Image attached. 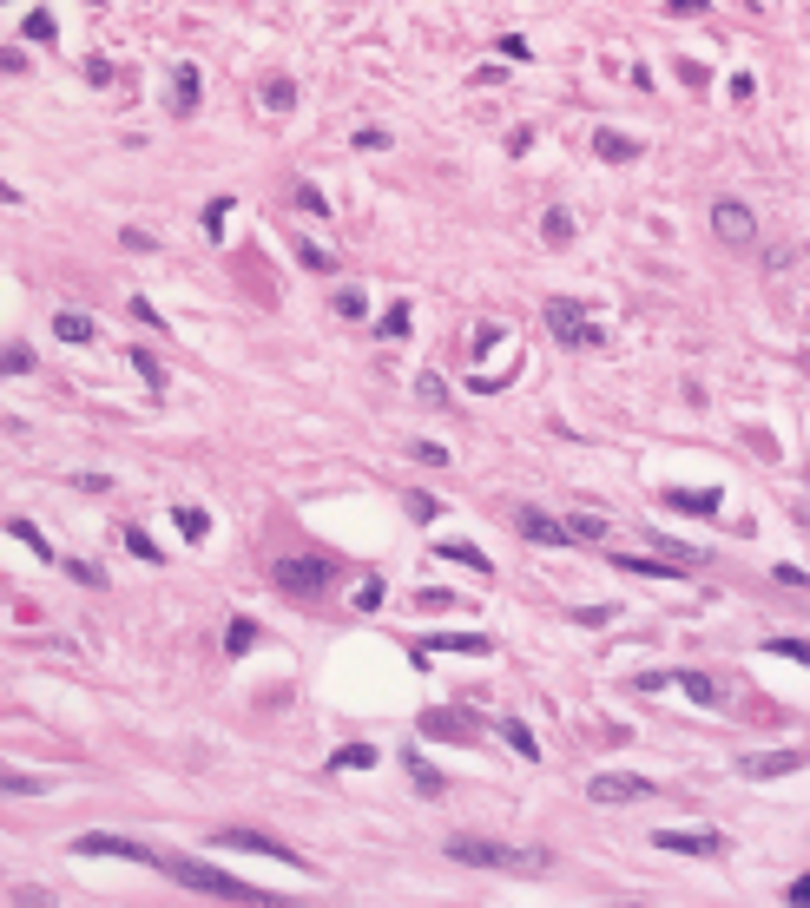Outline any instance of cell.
<instances>
[{
	"label": "cell",
	"instance_id": "obj_1",
	"mask_svg": "<svg viewBox=\"0 0 810 908\" xmlns=\"http://www.w3.org/2000/svg\"><path fill=\"white\" fill-rule=\"evenodd\" d=\"M152 869H165L172 882H185V889H198V895H218V902H257V908H284L277 895L251 889V882H238L231 869H218V862H198V856H172V849H159V862H152Z\"/></svg>",
	"mask_w": 810,
	"mask_h": 908
},
{
	"label": "cell",
	"instance_id": "obj_2",
	"mask_svg": "<svg viewBox=\"0 0 810 908\" xmlns=\"http://www.w3.org/2000/svg\"><path fill=\"white\" fill-rule=\"evenodd\" d=\"M448 856L468 862V869H508V876H547L554 869L540 849H508V843H494V836H455Z\"/></svg>",
	"mask_w": 810,
	"mask_h": 908
},
{
	"label": "cell",
	"instance_id": "obj_3",
	"mask_svg": "<svg viewBox=\"0 0 810 908\" xmlns=\"http://www.w3.org/2000/svg\"><path fill=\"white\" fill-rule=\"evenodd\" d=\"M330 573H336V566L323 560V553H290V560L270 566V586L290 593V599H317L323 586H330Z\"/></svg>",
	"mask_w": 810,
	"mask_h": 908
},
{
	"label": "cell",
	"instance_id": "obj_4",
	"mask_svg": "<svg viewBox=\"0 0 810 908\" xmlns=\"http://www.w3.org/2000/svg\"><path fill=\"white\" fill-rule=\"evenodd\" d=\"M540 323H547V336H554L560 349H600V329H593V316L580 310L573 297H547Z\"/></svg>",
	"mask_w": 810,
	"mask_h": 908
},
{
	"label": "cell",
	"instance_id": "obj_5",
	"mask_svg": "<svg viewBox=\"0 0 810 908\" xmlns=\"http://www.w3.org/2000/svg\"><path fill=\"white\" fill-rule=\"evenodd\" d=\"M646 797H652V777H639V770H600V777H587V803H606V810L646 803Z\"/></svg>",
	"mask_w": 810,
	"mask_h": 908
},
{
	"label": "cell",
	"instance_id": "obj_6",
	"mask_svg": "<svg viewBox=\"0 0 810 908\" xmlns=\"http://www.w3.org/2000/svg\"><path fill=\"white\" fill-rule=\"evenodd\" d=\"M73 856H126V862H159V849H145V843H132V836H106V830H93V836H80L73 843Z\"/></svg>",
	"mask_w": 810,
	"mask_h": 908
},
{
	"label": "cell",
	"instance_id": "obj_7",
	"mask_svg": "<svg viewBox=\"0 0 810 908\" xmlns=\"http://www.w3.org/2000/svg\"><path fill=\"white\" fill-rule=\"evenodd\" d=\"M712 231L725 237V244H751V237H758V218H751V204L718 198V204H712Z\"/></svg>",
	"mask_w": 810,
	"mask_h": 908
},
{
	"label": "cell",
	"instance_id": "obj_8",
	"mask_svg": "<svg viewBox=\"0 0 810 908\" xmlns=\"http://www.w3.org/2000/svg\"><path fill=\"white\" fill-rule=\"evenodd\" d=\"M218 849H257V856H277V862H290V869H303L297 849L277 843V836H264V830H218Z\"/></svg>",
	"mask_w": 810,
	"mask_h": 908
},
{
	"label": "cell",
	"instance_id": "obj_9",
	"mask_svg": "<svg viewBox=\"0 0 810 908\" xmlns=\"http://www.w3.org/2000/svg\"><path fill=\"white\" fill-rule=\"evenodd\" d=\"M652 843L672 849V856H725V836L718 830H659Z\"/></svg>",
	"mask_w": 810,
	"mask_h": 908
},
{
	"label": "cell",
	"instance_id": "obj_10",
	"mask_svg": "<svg viewBox=\"0 0 810 908\" xmlns=\"http://www.w3.org/2000/svg\"><path fill=\"white\" fill-rule=\"evenodd\" d=\"M521 533L534 540V547H573V533L567 520H554L547 507H521Z\"/></svg>",
	"mask_w": 810,
	"mask_h": 908
},
{
	"label": "cell",
	"instance_id": "obj_11",
	"mask_svg": "<svg viewBox=\"0 0 810 908\" xmlns=\"http://www.w3.org/2000/svg\"><path fill=\"white\" fill-rule=\"evenodd\" d=\"M198 112V66H172V119Z\"/></svg>",
	"mask_w": 810,
	"mask_h": 908
},
{
	"label": "cell",
	"instance_id": "obj_12",
	"mask_svg": "<svg viewBox=\"0 0 810 908\" xmlns=\"http://www.w3.org/2000/svg\"><path fill=\"white\" fill-rule=\"evenodd\" d=\"M797 764H804V751H764V757H745L738 770L764 783V777H784V770H797Z\"/></svg>",
	"mask_w": 810,
	"mask_h": 908
},
{
	"label": "cell",
	"instance_id": "obj_13",
	"mask_svg": "<svg viewBox=\"0 0 810 908\" xmlns=\"http://www.w3.org/2000/svg\"><path fill=\"white\" fill-rule=\"evenodd\" d=\"M402 770H409V783H415V790H429V797H442V770H435V764H429L422 751H409V757H402Z\"/></svg>",
	"mask_w": 810,
	"mask_h": 908
},
{
	"label": "cell",
	"instance_id": "obj_14",
	"mask_svg": "<svg viewBox=\"0 0 810 908\" xmlns=\"http://www.w3.org/2000/svg\"><path fill=\"white\" fill-rule=\"evenodd\" d=\"M53 336H60V343H93V316L60 310V316H53Z\"/></svg>",
	"mask_w": 810,
	"mask_h": 908
},
{
	"label": "cell",
	"instance_id": "obj_15",
	"mask_svg": "<svg viewBox=\"0 0 810 908\" xmlns=\"http://www.w3.org/2000/svg\"><path fill=\"white\" fill-rule=\"evenodd\" d=\"M666 507H679V514H718V487H705V494H685V487H672Z\"/></svg>",
	"mask_w": 810,
	"mask_h": 908
},
{
	"label": "cell",
	"instance_id": "obj_16",
	"mask_svg": "<svg viewBox=\"0 0 810 908\" xmlns=\"http://www.w3.org/2000/svg\"><path fill=\"white\" fill-rule=\"evenodd\" d=\"M613 566H620V573H659V580L679 573V560H646V553H613Z\"/></svg>",
	"mask_w": 810,
	"mask_h": 908
},
{
	"label": "cell",
	"instance_id": "obj_17",
	"mask_svg": "<svg viewBox=\"0 0 810 908\" xmlns=\"http://www.w3.org/2000/svg\"><path fill=\"white\" fill-rule=\"evenodd\" d=\"M672 685H679L692 705H718V685H712L705 672H672Z\"/></svg>",
	"mask_w": 810,
	"mask_h": 908
},
{
	"label": "cell",
	"instance_id": "obj_18",
	"mask_svg": "<svg viewBox=\"0 0 810 908\" xmlns=\"http://www.w3.org/2000/svg\"><path fill=\"white\" fill-rule=\"evenodd\" d=\"M593 152H600V158H613V165H626V158H639V145L633 139H620V132H593Z\"/></svg>",
	"mask_w": 810,
	"mask_h": 908
},
{
	"label": "cell",
	"instance_id": "obj_19",
	"mask_svg": "<svg viewBox=\"0 0 810 908\" xmlns=\"http://www.w3.org/2000/svg\"><path fill=\"white\" fill-rule=\"evenodd\" d=\"M422 645H435V652H494V639H481V632H448V639H422Z\"/></svg>",
	"mask_w": 810,
	"mask_h": 908
},
{
	"label": "cell",
	"instance_id": "obj_20",
	"mask_svg": "<svg viewBox=\"0 0 810 908\" xmlns=\"http://www.w3.org/2000/svg\"><path fill=\"white\" fill-rule=\"evenodd\" d=\"M251 645H257V626H251V619H231V626H224V652H231V658H244Z\"/></svg>",
	"mask_w": 810,
	"mask_h": 908
},
{
	"label": "cell",
	"instance_id": "obj_21",
	"mask_svg": "<svg viewBox=\"0 0 810 908\" xmlns=\"http://www.w3.org/2000/svg\"><path fill=\"white\" fill-rule=\"evenodd\" d=\"M501 737H508L514 751H521V757H527V764H534V757H540V744H534V731H527V724H521V718H501Z\"/></svg>",
	"mask_w": 810,
	"mask_h": 908
},
{
	"label": "cell",
	"instance_id": "obj_22",
	"mask_svg": "<svg viewBox=\"0 0 810 908\" xmlns=\"http://www.w3.org/2000/svg\"><path fill=\"white\" fill-rule=\"evenodd\" d=\"M369 764H376V744H343L330 757V770H369Z\"/></svg>",
	"mask_w": 810,
	"mask_h": 908
},
{
	"label": "cell",
	"instance_id": "obj_23",
	"mask_svg": "<svg viewBox=\"0 0 810 908\" xmlns=\"http://www.w3.org/2000/svg\"><path fill=\"white\" fill-rule=\"evenodd\" d=\"M376 336H382V343L409 336V303H389V310H382V323H376Z\"/></svg>",
	"mask_w": 810,
	"mask_h": 908
},
{
	"label": "cell",
	"instance_id": "obj_24",
	"mask_svg": "<svg viewBox=\"0 0 810 908\" xmlns=\"http://www.w3.org/2000/svg\"><path fill=\"white\" fill-rule=\"evenodd\" d=\"M442 560H461V566H475V573H488V553L468 547V540H442Z\"/></svg>",
	"mask_w": 810,
	"mask_h": 908
},
{
	"label": "cell",
	"instance_id": "obj_25",
	"mask_svg": "<svg viewBox=\"0 0 810 908\" xmlns=\"http://www.w3.org/2000/svg\"><path fill=\"white\" fill-rule=\"evenodd\" d=\"M264 106H270V112H290V106H297V86H290V79L277 73V79L264 86Z\"/></svg>",
	"mask_w": 810,
	"mask_h": 908
},
{
	"label": "cell",
	"instance_id": "obj_26",
	"mask_svg": "<svg viewBox=\"0 0 810 908\" xmlns=\"http://www.w3.org/2000/svg\"><path fill=\"white\" fill-rule=\"evenodd\" d=\"M297 264L303 270H336V257L323 251V244H310V237H297Z\"/></svg>",
	"mask_w": 810,
	"mask_h": 908
},
{
	"label": "cell",
	"instance_id": "obj_27",
	"mask_svg": "<svg viewBox=\"0 0 810 908\" xmlns=\"http://www.w3.org/2000/svg\"><path fill=\"white\" fill-rule=\"evenodd\" d=\"M0 790H7V797H40L47 783H40V777H27V770H7V777H0Z\"/></svg>",
	"mask_w": 810,
	"mask_h": 908
},
{
	"label": "cell",
	"instance_id": "obj_28",
	"mask_svg": "<svg viewBox=\"0 0 810 908\" xmlns=\"http://www.w3.org/2000/svg\"><path fill=\"white\" fill-rule=\"evenodd\" d=\"M20 33H27V40H53V14H47V7H27Z\"/></svg>",
	"mask_w": 810,
	"mask_h": 908
},
{
	"label": "cell",
	"instance_id": "obj_29",
	"mask_svg": "<svg viewBox=\"0 0 810 908\" xmlns=\"http://www.w3.org/2000/svg\"><path fill=\"white\" fill-rule=\"evenodd\" d=\"M764 652H778V658H797V665H810V639H764Z\"/></svg>",
	"mask_w": 810,
	"mask_h": 908
},
{
	"label": "cell",
	"instance_id": "obj_30",
	"mask_svg": "<svg viewBox=\"0 0 810 908\" xmlns=\"http://www.w3.org/2000/svg\"><path fill=\"white\" fill-rule=\"evenodd\" d=\"M540 231H547V244H567V237H573V218H567V211H547V218H540Z\"/></svg>",
	"mask_w": 810,
	"mask_h": 908
},
{
	"label": "cell",
	"instance_id": "obj_31",
	"mask_svg": "<svg viewBox=\"0 0 810 908\" xmlns=\"http://www.w3.org/2000/svg\"><path fill=\"white\" fill-rule=\"evenodd\" d=\"M7 533H14V540H27V547L40 553V560H53V547H47V540H40V527H33V520H14V527H7Z\"/></svg>",
	"mask_w": 810,
	"mask_h": 908
},
{
	"label": "cell",
	"instance_id": "obj_32",
	"mask_svg": "<svg viewBox=\"0 0 810 908\" xmlns=\"http://www.w3.org/2000/svg\"><path fill=\"white\" fill-rule=\"evenodd\" d=\"M567 533H573V540H600L606 520H600V514H573V520H567Z\"/></svg>",
	"mask_w": 810,
	"mask_h": 908
},
{
	"label": "cell",
	"instance_id": "obj_33",
	"mask_svg": "<svg viewBox=\"0 0 810 908\" xmlns=\"http://www.w3.org/2000/svg\"><path fill=\"white\" fill-rule=\"evenodd\" d=\"M224 218H231V198H211L205 204V237H224Z\"/></svg>",
	"mask_w": 810,
	"mask_h": 908
},
{
	"label": "cell",
	"instance_id": "obj_34",
	"mask_svg": "<svg viewBox=\"0 0 810 908\" xmlns=\"http://www.w3.org/2000/svg\"><path fill=\"white\" fill-rule=\"evenodd\" d=\"M132 369H139V376L152 382V389L165 382V369H159V356H152V349H132Z\"/></svg>",
	"mask_w": 810,
	"mask_h": 908
},
{
	"label": "cell",
	"instance_id": "obj_35",
	"mask_svg": "<svg viewBox=\"0 0 810 908\" xmlns=\"http://www.w3.org/2000/svg\"><path fill=\"white\" fill-rule=\"evenodd\" d=\"M415 395H422V402H429V408H442V402H448L442 376H415Z\"/></svg>",
	"mask_w": 810,
	"mask_h": 908
},
{
	"label": "cell",
	"instance_id": "obj_36",
	"mask_svg": "<svg viewBox=\"0 0 810 908\" xmlns=\"http://www.w3.org/2000/svg\"><path fill=\"white\" fill-rule=\"evenodd\" d=\"M376 606H382V580H376V573H369V580L356 586V612H376Z\"/></svg>",
	"mask_w": 810,
	"mask_h": 908
},
{
	"label": "cell",
	"instance_id": "obj_37",
	"mask_svg": "<svg viewBox=\"0 0 810 908\" xmlns=\"http://www.w3.org/2000/svg\"><path fill=\"white\" fill-rule=\"evenodd\" d=\"M14 902H20V908H60L47 889H33V882H20V889H14Z\"/></svg>",
	"mask_w": 810,
	"mask_h": 908
},
{
	"label": "cell",
	"instance_id": "obj_38",
	"mask_svg": "<svg viewBox=\"0 0 810 908\" xmlns=\"http://www.w3.org/2000/svg\"><path fill=\"white\" fill-rule=\"evenodd\" d=\"M33 369V349L27 343H7V376H27Z\"/></svg>",
	"mask_w": 810,
	"mask_h": 908
},
{
	"label": "cell",
	"instance_id": "obj_39",
	"mask_svg": "<svg viewBox=\"0 0 810 908\" xmlns=\"http://www.w3.org/2000/svg\"><path fill=\"white\" fill-rule=\"evenodd\" d=\"M126 547L139 553V560H159V547H152V533H139V527H126Z\"/></svg>",
	"mask_w": 810,
	"mask_h": 908
},
{
	"label": "cell",
	"instance_id": "obj_40",
	"mask_svg": "<svg viewBox=\"0 0 810 908\" xmlns=\"http://www.w3.org/2000/svg\"><path fill=\"white\" fill-rule=\"evenodd\" d=\"M178 533H191V540H198V533H205V514H198V507H178Z\"/></svg>",
	"mask_w": 810,
	"mask_h": 908
},
{
	"label": "cell",
	"instance_id": "obj_41",
	"mask_svg": "<svg viewBox=\"0 0 810 908\" xmlns=\"http://www.w3.org/2000/svg\"><path fill=\"white\" fill-rule=\"evenodd\" d=\"M429 731H442V737H461V731H468V724H461L455 711H435V718H429Z\"/></svg>",
	"mask_w": 810,
	"mask_h": 908
},
{
	"label": "cell",
	"instance_id": "obj_42",
	"mask_svg": "<svg viewBox=\"0 0 810 908\" xmlns=\"http://www.w3.org/2000/svg\"><path fill=\"white\" fill-rule=\"evenodd\" d=\"M356 145H363V152H382V145H389V132H382V126H356Z\"/></svg>",
	"mask_w": 810,
	"mask_h": 908
},
{
	"label": "cell",
	"instance_id": "obj_43",
	"mask_svg": "<svg viewBox=\"0 0 810 908\" xmlns=\"http://www.w3.org/2000/svg\"><path fill=\"white\" fill-rule=\"evenodd\" d=\"M336 316H363V290H336Z\"/></svg>",
	"mask_w": 810,
	"mask_h": 908
},
{
	"label": "cell",
	"instance_id": "obj_44",
	"mask_svg": "<svg viewBox=\"0 0 810 908\" xmlns=\"http://www.w3.org/2000/svg\"><path fill=\"white\" fill-rule=\"evenodd\" d=\"M297 204H303V211H317V218H323V211H330V204H323V191H317V185H297Z\"/></svg>",
	"mask_w": 810,
	"mask_h": 908
},
{
	"label": "cell",
	"instance_id": "obj_45",
	"mask_svg": "<svg viewBox=\"0 0 810 908\" xmlns=\"http://www.w3.org/2000/svg\"><path fill=\"white\" fill-rule=\"evenodd\" d=\"M119 244H126V251H152L159 237H152V231H119Z\"/></svg>",
	"mask_w": 810,
	"mask_h": 908
},
{
	"label": "cell",
	"instance_id": "obj_46",
	"mask_svg": "<svg viewBox=\"0 0 810 908\" xmlns=\"http://www.w3.org/2000/svg\"><path fill=\"white\" fill-rule=\"evenodd\" d=\"M415 599H422V606H429V612H442V606H448V599H455V593H442V586H422V593H415Z\"/></svg>",
	"mask_w": 810,
	"mask_h": 908
},
{
	"label": "cell",
	"instance_id": "obj_47",
	"mask_svg": "<svg viewBox=\"0 0 810 908\" xmlns=\"http://www.w3.org/2000/svg\"><path fill=\"white\" fill-rule=\"evenodd\" d=\"M633 685H639V691H666V685H672V672H639Z\"/></svg>",
	"mask_w": 810,
	"mask_h": 908
},
{
	"label": "cell",
	"instance_id": "obj_48",
	"mask_svg": "<svg viewBox=\"0 0 810 908\" xmlns=\"http://www.w3.org/2000/svg\"><path fill=\"white\" fill-rule=\"evenodd\" d=\"M784 902H791V908H810V876H797V882H791V895H784Z\"/></svg>",
	"mask_w": 810,
	"mask_h": 908
},
{
	"label": "cell",
	"instance_id": "obj_49",
	"mask_svg": "<svg viewBox=\"0 0 810 908\" xmlns=\"http://www.w3.org/2000/svg\"><path fill=\"white\" fill-rule=\"evenodd\" d=\"M626 908H646V902H626Z\"/></svg>",
	"mask_w": 810,
	"mask_h": 908
}]
</instances>
